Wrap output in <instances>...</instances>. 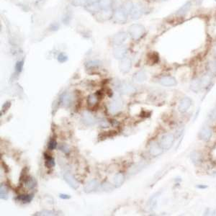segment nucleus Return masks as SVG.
Returning a JSON list of instances; mask_svg holds the SVG:
<instances>
[{
  "label": "nucleus",
  "instance_id": "nucleus-1",
  "mask_svg": "<svg viewBox=\"0 0 216 216\" xmlns=\"http://www.w3.org/2000/svg\"><path fill=\"white\" fill-rule=\"evenodd\" d=\"M145 32V28L141 24H133L128 28V34L134 40H138L142 38Z\"/></svg>",
  "mask_w": 216,
  "mask_h": 216
},
{
  "label": "nucleus",
  "instance_id": "nucleus-2",
  "mask_svg": "<svg viewBox=\"0 0 216 216\" xmlns=\"http://www.w3.org/2000/svg\"><path fill=\"white\" fill-rule=\"evenodd\" d=\"M113 12L112 7L108 9H101L95 14V18L99 22H105L113 18Z\"/></svg>",
  "mask_w": 216,
  "mask_h": 216
},
{
  "label": "nucleus",
  "instance_id": "nucleus-3",
  "mask_svg": "<svg viewBox=\"0 0 216 216\" xmlns=\"http://www.w3.org/2000/svg\"><path fill=\"white\" fill-rule=\"evenodd\" d=\"M175 141V136L172 133L165 134L161 137L160 141V146L163 149L168 150L173 146Z\"/></svg>",
  "mask_w": 216,
  "mask_h": 216
},
{
  "label": "nucleus",
  "instance_id": "nucleus-4",
  "mask_svg": "<svg viewBox=\"0 0 216 216\" xmlns=\"http://www.w3.org/2000/svg\"><path fill=\"white\" fill-rule=\"evenodd\" d=\"M127 15L122 8L116 9L114 11L113 19L114 22L119 24H123L127 21Z\"/></svg>",
  "mask_w": 216,
  "mask_h": 216
},
{
  "label": "nucleus",
  "instance_id": "nucleus-5",
  "mask_svg": "<svg viewBox=\"0 0 216 216\" xmlns=\"http://www.w3.org/2000/svg\"><path fill=\"white\" fill-rule=\"evenodd\" d=\"M192 104H193V101L190 97H184L182 100L180 101L179 104L178 106V110L180 113H186L187 111L190 109V107H191Z\"/></svg>",
  "mask_w": 216,
  "mask_h": 216
},
{
  "label": "nucleus",
  "instance_id": "nucleus-6",
  "mask_svg": "<svg viewBox=\"0 0 216 216\" xmlns=\"http://www.w3.org/2000/svg\"><path fill=\"white\" fill-rule=\"evenodd\" d=\"M127 47L125 45H117L113 50V56L117 59H122L127 53Z\"/></svg>",
  "mask_w": 216,
  "mask_h": 216
},
{
  "label": "nucleus",
  "instance_id": "nucleus-7",
  "mask_svg": "<svg viewBox=\"0 0 216 216\" xmlns=\"http://www.w3.org/2000/svg\"><path fill=\"white\" fill-rule=\"evenodd\" d=\"M132 66V61L129 58H123V59H121V61L120 63V65H119V69H120V71H121L122 73H124V74H126V73L129 72L131 69Z\"/></svg>",
  "mask_w": 216,
  "mask_h": 216
},
{
  "label": "nucleus",
  "instance_id": "nucleus-8",
  "mask_svg": "<svg viewBox=\"0 0 216 216\" xmlns=\"http://www.w3.org/2000/svg\"><path fill=\"white\" fill-rule=\"evenodd\" d=\"M122 108V101L120 98H115L109 105V111L112 114H115Z\"/></svg>",
  "mask_w": 216,
  "mask_h": 216
},
{
  "label": "nucleus",
  "instance_id": "nucleus-9",
  "mask_svg": "<svg viewBox=\"0 0 216 216\" xmlns=\"http://www.w3.org/2000/svg\"><path fill=\"white\" fill-rule=\"evenodd\" d=\"M212 131L210 128L207 127H202L198 133V137L200 140L204 141H208L211 138Z\"/></svg>",
  "mask_w": 216,
  "mask_h": 216
},
{
  "label": "nucleus",
  "instance_id": "nucleus-10",
  "mask_svg": "<svg viewBox=\"0 0 216 216\" xmlns=\"http://www.w3.org/2000/svg\"><path fill=\"white\" fill-rule=\"evenodd\" d=\"M127 38V34L125 32H119L113 37V42L115 45H122Z\"/></svg>",
  "mask_w": 216,
  "mask_h": 216
},
{
  "label": "nucleus",
  "instance_id": "nucleus-11",
  "mask_svg": "<svg viewBox=\"0 0 216 216\" xmlns=\"http://www.w3.org/2000/svg\"><path fill=\"white\" fill-rule=\"evenodd\" d=\"M160 84L164 86H176L177 82L176 80L174 77L171 76H163L161 79H160Z\"/></svg>",
  "mask_w": 216,
  "mask_h": 216
},
{
  "label": "nucleus",
  "instance_id": "nucleus-12",
  "mask_svg": "<svg viewBox=\"0 0 216 216\" xmlns=\"http://www.w3.org/2000/svg\"><path fill=\"white\" fill-rule=\"evenodd\" d=\"M163 150L164 149L161 148L160 144H158L157 143L155 142H153L149 147V153L153 156H158L161 155L163 153Z\"/></svg>",
  "mask_w": 216,
  "mask_h": 216
},
{
  "label": "nucleus",
  "instance_id": "nucleus-13",
  "mask_svg": "<svg viewBox=\"0 0 216 216\" xmlns=\"http://www.w3.org/2000/svg\"><path fill=\"white\" fill-rule=\"evenodd\" d=\"M64 180H65L71 187L74 189V190H76V189H78V187H79V183H78V182L76 181V179L74 178L71 174H69V173H66V174L64 175Z\"/></svg>",
  "mask_w": 216,
  "mask_h": 216
},
{
  "label": "nucleus",
  "instance_id": "nucleus-14",
  "mask_svg": "<svg viewBox=\"0 0 216 216\" xmlns=\"http://www.w3.org/2000/svg\"><path fill=\"white\" fill-rule=\"evenodd\" d=\"M192 7V2L190 1H187L186 3H185L176 12V15L178 17H182L185 16L187 13L190 11V9Z\"/></svg>",
  "mask_w": 216,
  "mask_h": 216
},
{
  "label": "nucleus",
  "instance_id": "nucleus-15",
  "mask_svg": "<svg viewBox=\"0 0 216 216\" xmlns=\"http://www.w3.org/2000/svg\"><path fill=\"white\" fill-rule=\"evenodd\" d=\"M98 182L96 179H92L86 184L84 187V191L86 193H90L96 190L98 187Z\"/></svg>",
  "mask_w": 216,
  "mask_h": 216
},
{
  "label": "nucleus",
  "instance_id": "nucleus-16",
  "mask_svg": "<svg viewBox=\"0 0 216 216\" xmlns=\"http://www.w3.org/2000/svg\"><path fill=\"white\" fill-rule=\"evenodd\" d=\"M130 16H131L132 19L133 20H138L141 18L142 15V7L140 4H135L133 5V7L131 10L130 12Z\"/></svg>",
  "mask_w": 216,
  "mask_h": 216
},
{
  "label": "nucleus",
  "instance_id": "nucleus-17",
  "mask_svg": "<svg viewBox=\"0 0 216 216\" xmlns=\"http://www.w3.org/2000/svg\"><path fill=\"white\" fill-rule=\"evenodd\" d=\"M83 121L86 125H94L95 122V120L94 116L91 113L87 111L84 112L82 115Z\"/></svg>",
  "mask_w": 216,
  "mask_h": 216
},
{
  "label": "nucleus",
  "instance_id": "nucleus-18",
  "mask_svg": "<svg viewBox=\"0 0 216 216\" xmlns=\"http://www.w3.org/2000/svg\"><path fill=\"white\" fill-rule=\"evenodd\" d=\"M120 91L124 94H131L135 92V88L128 83H124L120 86Z\"/></svg>",
  "mask_w": 216,
  "mask_h": 216
},
{
  "label": "nucleus",
  "instance_id": "nucleus-19",
  "mask_svg": "<svg viewBox=\"0 0 216 216\" xmlns=\"http://www.w3.org/2000/svg\"><path fill=\"white\" fill-rule=\"evenodd\" d=\"M190 160L195 165L200 164L202 161V156L200 152L196 151H194L190 154Z\"/></svg>",
  "mask_w": 216,
  "mask_h": 216
},
{
  "label": "nucleus",
  "instance_id": "nucleus-20",
  "mask_svg": "<svg viewBox=\"0 0 216 216\" xmlns=\"http://www.w3.org/2000/svg\"><path fill=\"white\" fill-rule=\"evenodd\" d=\"M85 9H86V11L89 12L96 14L97 12H98L101 10V7H100V4H99V2H97L92 3V4H87L85 6Z\"/></svg>",
  "mask_w": 216,
  "mask_h": 216
},
{
  "label": "nucleus",
  "instance_id": "nucleus-21",
  "mask_svg": "<svg viewBox=\"0 0 216 216\" xmlns=\"http://www.w3.org/2000/svg\"><path fill=\"white\" fill-rule=\"evenodd\" d=\"M146 79H147V76H146V74L144 71H138L133 76L134 81L138 83L144 82V81H146Z\"/></svg>",
  "mask_w": 216,
  "mask_h": 216
},
{
  "label": "nucleus",
  "instance_id": "nucleus-22",
  "mask_svg": "<svg viewBox=\"0 0 216 216\" xmlns=\"http://www.w3.org/2000/svg\"><path fill=\"white\" fill-rule=\"evenodd\" d=\"M202 87L201 81L200 79H193L190 84V89L196 93L198 92Z\"/></svg>",
  "mask_w": 216,
  "mask_h": 216
},
{
  "label": "nucleus",
  "instance_id": "nucleus-23",
  "mask_svg": "<svg viewBox=\"0 0 216 216\" xmlns=\"http://www.w3.org/2000/svg\"><path fill=\"white\" fill-rule=\"evenodd\" d=\"M61 105L64 107H69L71 103V97L69 93H64L61 97Z\"/></svg>",
  "mask_w": 216,
  "mask_h": 216
},
{
  "label": "nucleus",
  "instance_id": "nucleus-24",
  "mask_svg": "<svg viewBox=\"0 0 216 216\" xmlns=\"http://www.w3.org/2000/svg\"><path fill=\"white\" fill-rule=\"evenodd\" d=\"M124 175L122 173H118L114 177V183H115L116 187H119L123 184L124 182Z\"/></svg>",
  "mask_w": 216,
  "mask_h": 216
},
{
  "label": "nucleus",
  "instance_id": "nucleus-25",
  "mask_svg": "<svg viewBox=\"0 0 216 216\" xmlns=\"http://www.w3.org/2000/svg\"><path fill=\"white\" fill-rule=\"evenodd\" d=\"M0 197L1 200H7L8 199V188L4 184H1L0 185Z\"/></svg>",
  "mask_w": 216,
  "mask_h": 216
},
{
  "label": "nucleus",
  "instance_id": "nucleus-26",
  "mask_svg": "<svg viewBox=\"0 0 216 216\" xmlns=\"http://www.w3.org/2000/svg\"><path fill=\"white\" fill-rule=\"evenodd\" d=\"M134 4L131 1L128 0V1H126L125 3H124L122 7V9L127 13V15H130V12H131V10L133 7Z\"/></svg>",
  "mask_w": 216,
  "mask_h": 216
},
{
  "label": "nucleus",
  "instance_id": "nucleus-27",
  "mask_svg": "<svg viewBox=\"0 0 216 216\" xmlns=\"http://www.w3.org/2000/svg\"><path fill=\"white\" fill-rule=\"evenodd\" d=\"M99 97L97 94H91L88 97L87 99V103L89 106L94 107L95 105H97L98 103Z\"/></svg>",
  "mask_w": 216,
  "mask_h": 216
},
{
  "label": "nucleus",
  "instance_id": "nucleus-28",
  "mask_svg": "<svg viewBox=\"0 0 216 216\" xmlns=\"http://www.w3.org/2000/svg\"><path fill=\"white\" fill-rule=\"evenodd\" d=\"M99 4H100L101 9L111 8L112 4H113V0H100Z\"/></svg>",
  "mask_w": 216,
  "mask_h": 216
},
{
  "label": "nucleus",
  "instance_id": "nucleus-29",
  "mask_svg": "<svg viewBox=\"0 0 216 216\" xmlns=\"http://www.w3.org/2000/svg\"><path fill=\"white\" fill-rule=\"evenodd\" d=\"M44 156H45V164L48 168H51L53 166H55V161H54L53 158H52L51 156L47 155L46 153L44 154Z\"/></svg>",
  "mask_w": 216,
  "mask_h": 216
},
{
  "label": "nucleus",
  "instance_id": "nucleus-30",
  "mask_svg": "<svg viewBox=\"0 0 216 216\" xmlns=\"http://www.w3.org/2000/svg\"><path fill=\"white\" fill-rule=\"evenodd\" d=\"M102 64V62L99 60H92L88 61V62L86 63L85 66H86V68L88 69H90V68H96L100 66Z\"/></svg>",
  "mask_w": 216,
  "mask_h": 216
},
{
  "label": "nucleus",
  "instance_id": "nucleus-31",
  "mask_svg": "<svg viewBox=\"0 0 216 216\" xmlns=\"http://www.w3.org/2000/svg\"><path fill=\"white\" fill-rule=\"evenodd\" d=\"M25 182L26 183L27 187L30 189V190H32L36 186V181L33 178L27 177V179H25Z\"/></svg>",
  "mask_w": 216,
  "mask_h": 216
},
{
  "label": "nucleus",
  "instance_id": "nucleus-32",
  "mask_svg": "<svg viewBox=\"0 0 216 216\" xmlns=\"http://www.w3.org/2000/svg\"><path fill=\"white\" fill-rule=\"evenodd\" d=\"M33 195H22L18 196V199L20 200V201L23 202H30L33 200Z\"/></svg>",
  "mask_w": 216,
  "mask_h": 216
},
{
  "label": "nucleus",
  "instance_id": "nucleus-33",
  "mask_svg": "<svg viewBox=\"0 0 216 216\" xmlns=\"http://www.w3.org/2000/svg\"><path fill=\"white\" fill-rule=\"evenodd\" d=\"M71 4L75 7H85L88 4L87 0H72Z\"/></svg>",
  "mask_w": 216,
  "mask_h": 216
},
{
  "label": "nucleus",
  "instance_id": "nucleus-34",
  "mask_svg": "<svg viewBox=\"0 0 216 216\" xmlns=\"http://www.w3.org/2000/svg\"><path fill=\"white\" fill-rule=\"evenodd\" d=\"M23 66H24V61L23 60L18 61V62L16 63V64H15V71H16V72L20 74V73L22 71V70H23Z\"/></svg>",
  "mask_w": 216,
  "mask_h": 216
},
{
  "label": "nucleus",
  "instance_id": "nucleus-35",
  "mask_svg": "<svg viewBox=\"0 0 216 216\" xmlns=\"http://www.w3.org/2000/svg\"><path fill=\"white\" fill-rule=\"evenodd\" d=\"M210 80H211V78L209 75H205L202 78V79L200 80L201 81V84H202V86H206L210 84Z\"/></svg>",
  "mask_w": 216,
  "mask_h": 216
},
{
  "label": "nucleus",
  "instance_id": "nucleus-36",
  "mask_svg": "<svg viewBox=\"0 0 216 216\" xmlns=\"http://www.w3.org/2000/svg\"><path fill=\"white\" fill-rule=\"evenodd\" d=\"M58 61L61 64H64V63L68 61V56L66 55L64 53H61L59 56H58Z\"/></svg>",
  "mask_w": 216,
  "mask_h": 216
},
{
  "label": "nucleus",
  "instance_id": "nucleus-37",
  "mask_svg": "<svg viewBox=\"0 0 216 216\" xmlns=\"http://www.w3.org/2000/svg\"><path fill=\"white\" fill-rule=\"evenodd\" d=\"M56 215V213H54L53 211H51V210H42L41 212H37V214H35V215Z\"/></svg>",
  "mask_w": 216,
  "mask_h": 216
},
{
  "label": "nucleus",
  "instance_id": "nucleus-38",
  "mask_svg": "<svg viewBox=\"0 0 216 216\" xmlns=\"http://www.w3.org/2000/svg\"><path fill=\"white\" fill-rule=\"evenodd\" d=\"M149 59L151 61V63H156L159 61V55L156 53H150L149 55Z\"/></svg>",
  "mask_w": 216,
  "mask_h": 216
},
{
  "label": "nucleus",
  "instance_id": "nucleus-39",
  "mask_svg": "<svg viewBox=\"0 0 216 216\" xmlns=\"http://www.w3.org/2000/svg\"><path fill=\"white\" fill-rule=\"evenodd\" d=\"M57 147V143L56 140L54 139H51L48 143V149L49 150H54Z\"/></svg>",
  "mask_w": 216,
  "mask_h": 216
},
{
  "label": "nucleus",
  "instance_id": "nucleus-40",
  "mask_svg": "<svg viewBox=\"0 0 216 216\" xmlns=\"http://www.w3.org/2000/svg\"><path fill=\"white\" fill-rule=\"evenodd\" d=\"M208 118L212 121L216 120V108L212 109L211 111L210 112V113L208 114Z\"/></svg>",
  "mask_w": 216,
  "mask_h": 216
},
{
  "label": "nucleus",
  "instance_id": "nucleus-41",
  "mask_svg": "<svg viewBox=\"0 0 216 216\" xmlns=\"http://www.w3.org/2000/svg\"><path fill=\"white\" fill-rule=\"evenodd\" d=\"M103 189L105 191H112V190H113V186H112L111 184L108 183V182H105L104 183L103 185Z\"/></svg>",
  "mask_w": 216,
  "mask_h": 216
},
{
  "label": "nucleus",
  "instance_id": "nucleus-42",
  "mask_svg": "<svg viewBox=\"0 0 216 216\" xmlns=\"http://www.w3.org/2000/svg\"><path fill=\"white\" fill-rule=\"evenodd\" d=\"M210 68L212 72L216 73V61H213L210 62Z\"/></svg>",
  "mask_w": 216,
  "mask_h": 216
},
{
  "label": "nucleus",
  "instance_id": "nucleus-43",
  "mask_svg": "<svg viewBox=\"0 0 216 216\" xmlns=\"http://www.w3.org/2000/svg\"><path fill=\"white\" fill-rule=\"evenodd\" d=\"M205 215H216V210H210V209H207V210L205 212Z\"/></svg>",
  "mask_w": 216,
  "mask_h": 216
},
{
  "label": "nucleus",
  "instance_id": "nucleus-44",
  "mask_svg": "<svg viewBox=\"0 0 216 216\" xmlns=\"http://www.w3.org/2000/svg\"><path fill=\"white\" fill-rule=\"evenodd\" d=\"M10 105H11V103H10V102H7L6 103L4 104V105H3V107H2L3 113H5V112H6L7 110L8 109L10 108Z\"/></svg>",
  "mask_w": 216,
  "mask_h": 216
},
{
  "label": "nucleus",
  "instance_id": "nucleus-45",
  "mask_svg": "<svg viewBox=\"0 0 216 216\" xmlns=\"http://www.w3.org/2000/svg\"><path fill=\"white\" fill-rule=\"evenodd\" d=\"M59 149H60V150L64 151L65 154H66V153L68 154V153L69 152V149H68V147L66 145H64V144H62V145H61L60 146H59Z\"/></svg>",
  "mask_w": 216,
  "mask_h": 216
},
{
  "label": "nucleus",
  "instance_id": "nucleus-46",
  "mask_svg": "<svg viewBox=\"0 0 216 216\" xmlns=\"http://www.w3.org/2000/svg\"><path fill=\"white\" fill-rule=\"evenodd\" d=\"M58 24L57 23H53L51 25V30H53V31H54V30H57L58 29H59V25H58V26L56 27V25H57Z\"/></svg>",
  "mask_w": 216,
  "mask_h": 216
},
{
  "label": "nucleus",
  "instance_id": "nucleus-47",
  "mask_svg": "<svg viewBox=\"0 0 216 216\" xmlns=\"http://www.w3.org/2000/svg\"><path fill=\"white\" fill-rule=\"evenodd\" d=\"M59 197H60V198L64 199V200H68V199L71 198L70 195H65V194H60V195H59Z\"/></svg>",
  "mask_w": 216,
  "mask_h": 216
},
{
  "label": "nucleus",
  "instance_id": "nucleus-48",
  "mask_svg": "<svg viewBox=\"0 0 216 216\" xmlns=\"http://www.w3.org/2000/svg\"><path fill=\"white\" fill-rule=\"evenodd\" d=\"M196 187L200 189V190H205V189L207 188V186L205 185H197Z\"/></svg>",
  "mask_w": 216,
  "mask_h": 216
},
{
  "label": "nucleus",
  "instance_id": "nucleus-49",
  "mask_svg": "<svg viewBox=\"0 0 216 216\" xmlns=\"http://www.w3.org/2000/svg\"><path fill=\"white\" fill-rule=\"evenodd\" d=\"M1 164H2L3 167H4V171H5V172H8V171H9V168H8L7 165L6 164H5V163L4 162V161H2V162H1Z\"/></svg>",
  "mask_w": 216,
  "mask_h": 216
},
{
  "label": "nucleus",
  "instance_id": "nucleus-50",
  "mask_svg": "<svg viewBox=\"0 0 216 216\" xmlns=\"http://www.w3.org/2000/svg\"><path fill=\"white\" fill-rule=\"evenodd\" d=\"M204 0H195V4H196L197 6H199V5L202 4V3L203 2Z\"/></svg>",
  "mask_w": 216,
  "mask_h": 216
},
{
  "label": "nucleus",
  "instance_id": "nucleus-51",
  "mask_svg": "<svg viewBox=\"0 0 216 216\" xmlns=\"http://www.w3.org/2000/svg\"><path fill=\"white\" fill-rule=\"evenodd\" d=\"M100 0H87L88 4H92V3H97Z\"/></svg>",
  "mask_w": 216,
  "mask_h": 216
},
{
  "label": "nucleus",
  "instance_id": "nucleus-52",
  "mask_svg": "<svg viewBox=\"0 0 216 216\" xmlns=\"http://www.w3.org/2000/svg\"><path fill=\"white\" fill-rule=\"evenodd\" d=\"M215 53H216V45H215Z\"/></svg>",
  "mask_w": 216,
  "mask_h": 216
},
{
  "label": "nucleus",
  "instance_id": "nucleus-53",
  "mask_svg": "<svg viewBox=\"0 0 216 216\" xmlns=\"http://www.w3.org/2000/svg\"><path fill=\"white\" fill-rule=\"evenodd\" d=\"M215 1H216V0H215Z\"/></svg>",
  "mask_w": 216,
  "mask_h": 216
},
{
  "label": "nucleus",
  "instance_id": "nucleus-54",
  "mask_svg": "<svg viewBox=\"0 0 216 216\" xmlns=\"http://www.w3.org/2000/svg\"><path fill=\"white\" fill-rule=\"evenodd\" d=\"M162 1H164V0H162Z\"/></svg>",
  "mask_w": 216,
  "mask_h": 216
}]
</instances>
